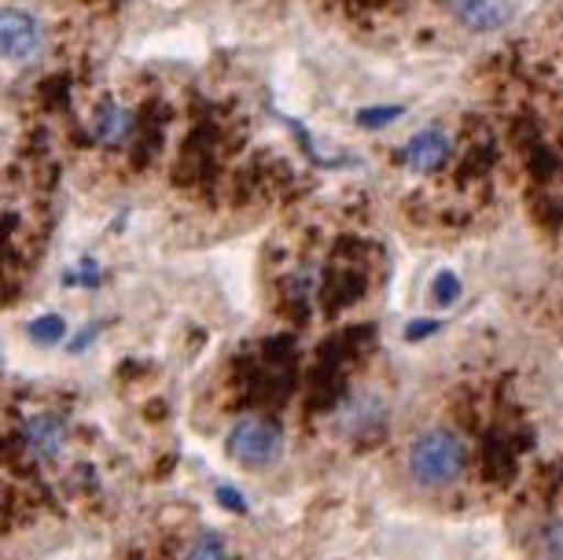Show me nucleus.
<instances>
[{
    "label": "nucleus",
    "instance_id": "obj_1",
    "mask_svg": "<svg viewBox=\"0 0 563 560\" xmlns=\"http://www.w3.org/2000/svg\"><path fill=\"white\" fill-rule=\"evenodd\" d=\"M464 461H467L464 439L453 428H428L409 447V475L423 491L450 487L456 475L464 472Z\"/></svg>",
    "mask_w": 563,
    "mask_h": 560
},
{
    "label": "nucleus",
    "instance_id": "obj_2",
    "mask_svg": "<svg viewBox=\"0 0 563 560\" xmlns=\"http://www.w3.org/2000/svg\"><path fill=\"white\" fill-rule=\"evenodd\" d=\"M225 450L232 461L247 464V469H269L284 453V431L265 417H240L229 428Z\"/></svg>",
    "mask_w": 563,
    "mask_h": 560
},
{
    "label": "nucleus",
    "instance_id": "obj_3",
    "mask_svg": "<svg viewBox=\"0 0 563 560\" xmlns=\"http://www.w3.org/2000/svg\"><path fill=\"white\" fill-rule=\"evenodd\" d=\"M45 30L37 15L26 8H0V59L4 63H30L41 52Z\"/></svg>",
    "mask_w": 563,
    "mask_h": 560
},
{
    "label": "nucleus",
    "instance_id": "obj_4",
    "mask_svg": "<svg viewBox=\"0 0 563 560\" xmlns=\"http://www.w3.org/2000/svg\"><path fill=\"white\" fill-rule=\"evenodd\" d=\"M19 436H23L26 453H34L37 461H56L59 453L67 450V420H63L59 414H48V409H41V414L23 417V428H19Z\"/></svg>",
    "mask_w": 563,
    "mask_h": 560
},
{
    "label": "nucleus",
    "instance_id": "obj_5",
    "mask_svg": "<svg viewBox=\"0 0 563 560\" xmlns=\"http://www.w3.org/2000/svg\"><path fill=\"white\" fill-rule=\"evenodd\" d=\"M453 152V141L445 136L442 130H434V125H428V130L412 133L406 147H401V163L409 166V171L417 174H434L445 166V158H450Z\"/></svg>",
    "mask_w": 563,
    "mask_h": 560
},
{
    "label": "nucleus",
    "instance_id": "obj_6",
    "mask_svg": "<svg viewBox=\"0 0 563 560\" xmlns=\"http://www.w3.org/2000/svg\"><path fill=\"white\" fill-rule=\"evenodd\" d=\"M445 8L453 12V19L475 34H490L501 30L512 19V4L508 0H445Z\"/></svg>",
    "mask_w": 563,
    "mask_h": 560
},
{
    "label": "nucleus",
    "instance_id": "obj_7",
    "mask_svg": "<svg viewBox=\"0 0 563 560\" xmlns=\"http://www.w3.org/2000/svg\"><path fill=\"white\" fill-rule=\"evenodd\" d=\"M130 130H133V114L114 100L103 103L97 122H92V133H97L100 144H122L125 136H130Z\"/></svg>",
    "mask_w": 563,
    "mask_h": 560
},
{
    "label": "nucleus",
    "instance_id": "obj_8",
    "mask_svg": "<svg viewBox=\"0 0 563 560\" xmlns=\"http://www.w3.org/2000/svg\"><path fill=\"white\" fill-rule=\"evenodd\" d=\"M26 336L37 347H56V343H63V336H67V317H63V314H41V317H34V321L26 325Z\"/></svg>",
    "mask_w": 563,
    "mask_h": 560
},
{
    "label": "nucleus",
    "instance_id": "obj_9",
    "mask_svg": "<svg viewBox=\"0 0 563 560\" xmlns=\"http://www.w3.org/2000/svg\"><path fill=\"white\" fill-rule=\"evenodd\" d=\"M103 281V270H100V262L97 259H81L78 266H74L67 277H63V284H78V288H97V284Z\"/></svg>",
    "mask_w": 563,
    "mask_h": 560
},
{
    "label": "nucleus",
    "instance_id": "obj_10",
    "mask_svg": "<svg viewBox=\"0 0 563 560\" xmlns=\"http://www.w3.org/2000/svg\"><path fill=\"white\" fill-rule=\"evenodd\" d=\"M431 295H434V303H442V306L456 303V295H461V277H456V273H450V270L434 273V281H431Z\"/></svg>",
    "mask_w": 563,
    "mask_h": 560
},
{
    "label": "nucleus",
    "instance_id": "obj_11",
    "mask_svg": "<svg viewBox=\"0 0 563 560\" xmlns=\"http://www.w3.org/2000/svg\"><path fill=\"white\" fill-rule=\"evenodd\" d=\"M395 119H401L398 103H387V108H361L357 111V125H365V130H379V125H390Z\"/></svg>",
    "mask_w": 563,
    "mask_h": 560
},
{
    "label": "nucleus",
    "instance_id": "obj_12",
    "mask_svg": "<svg viewBox=\"0 0 563 560\" xmlns=\"http://www.w3.org/2000/svg\"><path fill=\"white\" fill-rule=\"evenodd\" d=\"M185 553L188 557H225L229 553V542L221 535H214V531H203L192 546L185 549Z\"/></svg>",
    "mask_w": 563,
    "mask_h": 560
},
{
    "label": "nucleus",
    "instance_id": "obj_13",
    "mask_svg": "<svg viewBox=\"0 0 563 560\" xmlns=\"http://www.w3.org/2000/svg\"><path fill=\"white\" fill-rule=\"evenodd\" d=\"M541 553L563 557V524L560 520L545 524V531H541Z\"/></svg>",
    "mask_w": 563,
    "mask_h": 560
},
{
    "label": "nucleus",
    "instance_id": "obj_14",
    "mask_svg": "<svg viewBox=\"0 0 563 560\" xmlns=\"http://www.w3.org/2000/svg\"><path fill=\"white\" fill-rule=\"evenodd\" d=\"M100 332H103V321H89V325H85V329L70 340V354H85L92 343L100 340Z\"/></svg>",
    "mask_w": 563,
    "mask_h": 560
},
{
    "label": "nucleus",
    "instance_id": "obj_15",
    "mask_svg": "<svg viewBox=\"0 0 563 560\" xmlns=\"http://www.w3.org/2000/svg\"><path fill=\"white\" fill-rule=\"evenodd\" d=\"M442 329V321H434V317H417V321L406 329V340L409 343H420V340H428V336H434Z\"/></svg>",
    "mask_w": 563,
    "mask_h": 560
},
{
    "label": "nucleus",
    "instance_id": "obj_16",
    "mask_svg": "<svg viewBox=\"0 0 563 560\" xmlns=\"http://www.w3.org/2000/svg\"><path fill=\"white\" fill-rule=\"evenodd\" d=\"M218 502H221V509H229V513H247V498H243L236 487H229V483L218 487Z\"/></svg>",
    "mask_w": 563,
    "mask_h": 560
}]
</instances>
